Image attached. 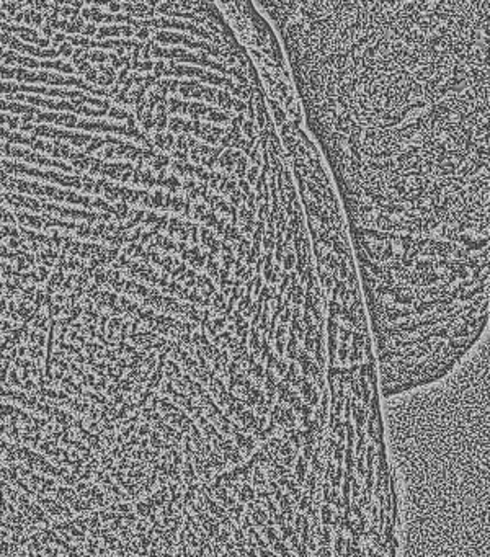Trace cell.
Instances as JSON below:
<instances>
[{
  "mask_svg": "<svg viewBox=\"0 0 490 557\" xmlns=\"http://www.w3.org/2000/svg\"><path fill=\"white\" fill-rule=\"evenodd\" d=\"M343 201L418 209L488 180V0H256Z\"/></svg>",
  "mask_w": 490,
  "mask_h": 557,
  "instance_id": "cell-1",
  "label": "cell"
}]
</instances>
